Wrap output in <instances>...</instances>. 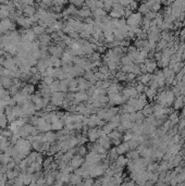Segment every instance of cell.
<instances>
[{
    "instance_id": "cell-6",
    "label": "cell",
    "mask_w": 185,
    "mask_h": 186,
    "mask_svg": "<svg viewBox=\"0 0 185 186\" xmlns=\"http://www.w3.org/2000/svg\"><path fill=\"white\" fill-rule=\"evenodd\" d=\"M87 138L89 141L95 143L100 138V134H99V127H95V129H89L87 132Z\"/></svg>"
},
{
    "instance_id": "cell-21",
    "label": "cell",
    "mask_w": 185,
    "mask_h": 186,
    "mask_svg": "<svg viewBox=\"0 0 185 186\" xmlns=\"http://www.w3.org/2000/svg\"><path fill=\"white\" fill-rule=\"evenodd\" d=\"M118 91H119V88H118V85H117V84H110V86H109L108 88L109 95H111V94H118Z\"/></svg>"
},
{
    "instance_id": "cell-11",
    "label": "cell",
    "mask_w": 185,
    "mask_h": 186,
    "mask_svg": "<svg viewBox=\"0 0 185 186\" xmlns=\"http://www.w3.org/2000/svg\"><path fill=\"white\" fill-rule=\"evenodd\" d=\"M98 144L102 146L106 150L107 149L110 148V145H111V141H110V138H109L107 135H105V136H101L99 139H98Z\"/></svg>"
},
{
    "instance_id": "cell-18",
    "label": "cell",
    "mask_w": 185,
    "mask_h": 186,
    "mask_svg": "<svg viewBox=\"0 0 185 186\" xmlns=\"http://www.w3.org/2000/svg\"><path fill=\"white\" fill-rule=\"evenodd\" d=\"M25 93H26L27 95H34V91H35V86L34 85H32V84H25L24 85V87L22 88Z\"/></svg>"
},
{
    "instance_id": "cell-19",
    "label": "cell",
    "mask_w": 185,
    "mask_h": 186,
    "mask_svg": "<svg viewBox=\"0 0 185 186\" xmlns=\"http://www.w3.org/2000/svg\"><path fill=\"white\" fill-rule=\"evenodd\" d=\"M114 129V126L112 125V124H110V123H106L104 126H102V131H104V133L106 134V135H109V134L112 132V129Z\"/></svg>"
},
{
    "instance_id": "cell-22",
    "label": "cell",
    "mask_w": 185,
    "mask_h": 186,
    "mask_svg": "<svg viewBox=\"0 0 185 186\" xmlns=\"http://www.w3.org/2000/svg\"><path fill=\"white\" fill-rule=\"evenodd\" d=\"M77 153H78V156L81 157H84L87 155V148H86V146H80V147H77Z\"/></svg>"
},
{
    "instance_id": "cell-20",
    "label": "cell",
    "mask_w": 185,
    "mask_h": 186,
    "mask_svg": "<svg viewBox=\"0 0 185 186\" xmlns=\"http://www.w3.org/2000/svg\"><path fill=\"white\" fill-rule=\"evenodd\" d=\"M104 38L107 40V42H112V40L114 39V36H113L112 30H105L104 32Z\"/></svg>"
},
{
    "instance_id": "cell-17",
    "label": "cell",
    "mask_w": 185,
    "mask_h": 186,
    "mask_svg": "<svg viewBox=\"0 0 185 186\" xmlns=\"http://www.w3.org/2000/svg\"><path fill=\"white\" fill-rule=\"evenodd\" d=\"M32 30L34 32V34L36 35V36H39V37L42 36L44 34H46V28L40 26V25H34V27H33Z\"/></svg>"
},
{
    "instance_id": "cell-29",
    "label": "cell",
    "mask_w": 185,
    "mask_h": 186,
    "mask_svg": "<svg viewBox=\"0 0 185 186\" xmlns=\"http://www.w3.org/2000/svg\"><path fill=\"white\" fill-rule=\"evenodd\" d=\"M12 186H24V183L22 182L19 178H16V179L14 180V183L12 184Z\"/></svg>"
},
{
    "instance_id": "cell-10",
    "label": "cell",
    "mask_w": 185,
    "mask_h": 186,
    "mask_svg": "<svg viewBox=\"0 0 185 186\" xmlns=\"http://www.w3.org/2000/svg\"><path fill=\"white\" fill-rule=\"evenodd\" d=\"M0 82H1L2 87H4V89H9V88L13 85V80H12L11 77H9V76H1Z\"/></svg>"
},
{
    "instance_id": "cell-9",
    "label": "cell",
    "mask_w": 185,
    "mask_h": 186,
    "mask_svg": "<svg viewBox=\"0 0 185 186\" xmlns=\"http://www.w3.org/2000/svg\"><path fill=\"white\" fill-rule=\"evenodd\" d=\"M51 42V36L48 34H44L42 36H40L38 39L39 47H49V42Z\"/></svg>"
},
{
    "instance_id": "cell-1",
    "label": "cell",
    "mask_w": 185,
    "mask_h": 186,
    "mask_svg": "<svg viewBox=\"0 0 185 186\" xmlns=\"http://www.w3.org/2000/svg\"><path fill=\"white\" fill-rule=\"evenodd\" d=\"M13 30H14V24L9 18L0 21V33L6 34L8 32H13Z\"/></svg>"
},
{
    "instance_id": "cell-14",
    "label": "cell",
    "mask_w": 185,
    "mask_h": 186,
    "mask_svg": "<svg viewBox=\"0 0 185 186\" xmlns=\"http://www.w3.org/2000/svg\"><path fill=\"white\" fill-rule=\"evenodd\" d=\"M63 129H64V123L61 121V119L56 120L54 122L51 123V129L52 131H62Z\"/></svg>"
},
{
    "instance_id": "cell-24",
    "label": "cell",
    "mask_w": 185,
    "mask_h": 186,
    "mask_svg": "<svg viewBox=\"0 0 185 186\" xmlns=\"http://www.w3.org/2000/svg\"><path fill=\"white\" fill-rule=\"evenodd\" d=\"M54 82V79L51 77V76H45V77H42V83H45L46 85H48V86H50Z\"/></svg>"
},
{
    "instance_id": "cell-26",
    "label": "cell",
    "mask_w": 185,
    "mask_h": 186,
    "mask_svg": "<svg viewBox=\"0 0 185 186\" xmlns=\"http://www.w3.org/2000/svg\"><path fill=\"white\" fill-rule=\"evenodd\" d=\"M127 148H129V145L122 144V145H120L119 147L117 148V151H118V153H123L124 151H126Z\"/></svg>"
},
{
    "instance_id": "cell-2",
    "label": "cell",
    "mask_w": 185,
    "mask_h": 186,
    "mask_svg": "<svg viewBox=\"0 0 185 186\" xmlns=\"http://www.w3.org/2000/svg\"><path fill=\"white\" fill-rule=\"evenodd\" d=\"M64 98H66V94H63L61 91H57L51 95L50 101L54 106H60L64 103Z\"/></svg>"
},
{
    "instance_id": "cell-8",
    "label": "cell",
    "mask_w": 185,
    "mask_h": 186,
    "mask_svg": "<svg viewBox=\"0 0 185 186\" xmlns=\"http://www.w3.org/2000/svg\"><path fill=\"white\" fill-rule=\"evenodd\" d=\"M77 16L78 18H82V19H88V18H92V12L89 10L88 8H82L80 10H77Z\"/></svg>"
},
{
    "instance_id": "cell-27",
    "label": "cell",
    "mask_w": 185,
    "mask_h": 186,
    "mask_svg": "<svg viewBox=\"0 0 185 186\" xmlns=\"http://www.w3.org/2000/svg\"><path fill=\"white\" fill-rule=\"evenodd\" d=\"M112 6H113V2H109V1H106V2H104V9L105 11H110V10H112Z\"/></svg>"
},
{
    "instance_id": "cell-4",
    "label": "cell",
    "mask_w": 185,
    "mask_h": 186,
    "mask_svg": "<svg viewBox=\"0 0 185 186\" xmlns=\"http://www.w3.org/2000/svg\"><path fill=\"white\" fill-rule=\"evenodd\" d=\"M63 52H64L63 48H61V47H60V46H58V45L48 47V53L50 54L51 57L59 58V59H60V57H62Z\"/></svg>"
},
{
    "instance_id": "cell-13",
    "label": "cell",
    "mask_w": 185,
    "mask_h": 186,
    "mask_svg": "<svg viewBox=\"0 0 185 186\" xmlns=\"http://www.w3.org/2000/svg\"><path fill=\"white\" fill-rule=\"evenodd\" d=\"M59 91H61L63 94H66L69 91V81L68 80L59 81Z\"/></svg>"
},
{
    "instance_id": "cell-3",
    "label": "cell",
    "mask_w": 185,
    "mask_h": 186,
    "mask_svg": "<svg viewBox=\"0 0 185 186\" xmlns=\"http://www.w3.org/2000/svg\"><path fill=\"white\" fill-rule=\"evenodd\" d=\"M85 162V159L84 157H81V156H75L73 157L72 159H71V161H70V168L72 169V170H77V169H80V168L84 164Z\"/></svg>"
},
{
    "instance_id": "cell-28",
    "label": "cell",
    "mask_w": 185,
    "mask_h": 186,
    "mask_svg": "<svg viewBox=\"0 0 185 186\" xmlns=\"http://www.w3.org/2000/svg\"><path fill=\"white\" fill-rule=\"evenodd\" d=\"M94 180L92 179V178H89V179H86L84 181V183H83V185L84 186H94Z\"/></svg>"
},
{
    "instance_id": "cell-5",
    "label": "cell",
    "mask_w": 185,
    "mask_h": 186,
    "mask_svg": "<svg viewBox=\"0 0 185 186\" xmlns=\"http://www.w3.org/2000/svg\"><path fill=\"white\" fill-rule=\"evenodd\" d=\"M89 98V96L87 95L86 91H77L74 95V101L72 105H80V103L87 101Z\"/></svg>"
},
{
    "instance_id": "cell-12",
    "label": "cell",
    "mask_w": 185,
    "mask_h": 186,
    "mask_svg": "<svg viewBox=\"0 0 185 186\" xmlns=\"http://www.w3.org/2000/svg\"><path fill=\"white\" fill-rule=\"evenodd\" d=\"M77 13V8H75L73 4H70L69 7H66L63 9V11H62V15L63 16H68V15H71V14H76Z\"/></svg>"
},
{
    "instance_id": "cell-25",
    "label": "cell",
    "mask_w": 185,
    "mask_h": 186,
    "mask_svg": "<svg viewBox=\"0 0 185 186\" xmlns=\"http://www.w3.org/2000/svg\"><path fill=\"white\" fill-rule=\"evenodd\" d=\"M98 71H99L101 74H104V75H108L109 72H110V70L108 69L107 65H100L99 69H98Z\"/></svg>"
},
{
    "instance_id": "cell-30",
    "label": "cell",
    "mask_w": 185,
    "mask_h": 186,
    "mask_svg": "<svg viewBox=\"0 0 185 186\" xmlns=\"http://www.w3.org/2000/svg\"><path fill=\"white\" fill-rule=\"evenodd\" d=\"M71 4H73L74 7L77 8V7H83V6H85V2H83V1H73Z\"/></svg>"
},
{
    "instance_id": "cell-7",
    "label": "cell",
    "mask_w": 185,
    "mask_h": 186,
    "mask_svg": "<svg viewBox=\"0 0 185 186\" xmlns=\"http://www.w3.org/2000/svg\"><path fill=\"white\" fill-rule=\"evenodd\" d=\"M16 23L19 24L20 26L24 27L25 30H30V27L33 25V23L31 22V20H30V18H25V16H20L19 19L16 20Z\"/></svg>"
},
{
    "instance_id": "cell-23",
    "label": "cell",
    "mask_w": 185,
    "mask_h": 186,
    "mask_svg": "<svg viewBox=\"0 0 185 186\" xmlns=\"http://www.w3.org/2000/svg\"><path fill=\"white\" fill-rule=\"evenodd\" d=\"M49 88H50V91L54 94V93H57V91H59V81H54V83L51 84L50 86H49Z\"/></svg>"
},
{
    "instance_id": "cell-15",
    "label": "cell",
    "mask_w": 185,
    "mask_h": 186,
    "mask_svg": "<svg viewBox=\"0 0 185 186\" xmlns=\"http://www.w3.org/2000/svg\"><path fill=\"white\" fill-rule=\"evenodd\" d=\"M71 183V185L72 186H77V185H80L82 183V178L80 176V175H77V174H71L70 175V182Z\"/></svg>"
},
{
    "instance_id": "cell-16",
    "label": "cell",
    "mask_w": 185,
    "mask_h": 186,
    "mask_svg": "<svg viewBox=\"0 0 185 186\" xmlns=\"http://www.w3.org/2000/svg\"><path fill=\"white\" fill-rule=\"evenodd\" d=\"M36 11H37V9L35 7H33V6H25V8L23 9V11L22 12L26 15L27 18H30L32 15H34L35 13H36Z\"/></svg>"
}]
</instances>
